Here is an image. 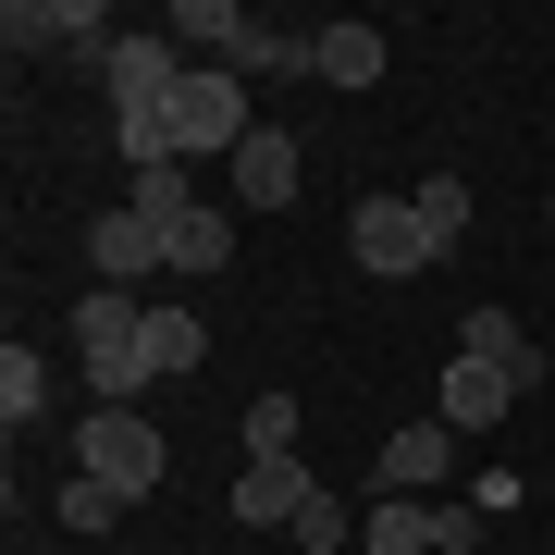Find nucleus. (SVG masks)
Instances as JSON below:
<instances>
[{
    "instance_id": "nucleus-7",
    "label": "nucleus",
    "mask_w": 555,
    "mask_h": 555,
    "mask_svg": "<svg viewBox=\"0 0 555 555\" xmlns=\"http://www.w3.org/2000/svg\"><path fill=\"white\" fill-rule=\"evenodd\" d=\"M0 38H13L25 62H75V50L112 38V13H100V0H13V13H0Z\"/></svg>"
},
{
    "instance_id": "nucleus-12",
    "label": "nucleus",
    "mask_w": 555,
    "mask_h": 555,
    "mask_svg": "<svg viewBox=\"0 0 555 555\" xmlns=\"http://www.w3.org/2000/svg\"><path fill=\"white\" fill-rule=\"evenodd\" d=\"M444 456H456V433H444V420H408V433L396 444H383V494H433V481H444Z\"/></svg>"
},
{
    "instance_id": "nucleus-1",
    "label": "nucleus",
    "mask_w": 555,
    "mask_h": 555,
    "mask_svg": "<svg viewBox=\"0 0 555 555\" xmlns=\"http://www.w3.org/2000/svg\"><path fill=\"white\" fill-rule=\"evenodd\" d=\"M75 346H87V383H100V408H137L149 396V309L124 297V284H87L75 297Z\"/></svg>"
},
{
    "instance_id": "nucleus-18",
    "label": "nucleus",
    "mask_w": 555,
    "mask_h": 555,
    "mask_svg": "<svg viewBox=\"0 0 555 555\" xmlns=\"http://www.w3.org/2000/svg\"><path fill=\"white\" fill-rule=\"evenodd\" d=\"M408 210H420V235H433V259H444L456 235H469V173H420V198H408Z\"/></svg>"
},
{
    "instance_id": "nucleus-16",
    "label": "nucleus",
    "mask_w": 555,
    "mask_h": 555,
    "mask_svg": "<svg viewBox=\"0 0 555 555\" xmlns=\"http://www.w3.org/2000/svg\"><path fill=\"white\" fill-rule=\"evenodd\" d=\"M0 420H13V433L50 420V358H38V346H0Z\"/></svg>"
},
{
    "instance_id": "nucleus-17",
    "label": "nucleus",
    "mask_w": 555,
    "mask_h": 555,
    "mask_svg": "<svg viewBox=\"0 0 555 555\" xmlns=\"http://www.w3.org/2000/svg\"><path fill=\"white\" fill-rule=\"evenodd\" d=\"M198 358H210L198 309H149V371H160V383H185V371H198Z\"/></svg>"
},
{
    "instance_id": "nucleus-21",
    "label": "nucleus",
    "mask_w": 555,
    "mask_h": 555,
    "mask_svg": "<svg viewBox=\"0 0 555 555\" xmlns=\"http://www.w3.org/2000/svg\"><path fill=\"white\" fill-rule=\"evenodd\" d=\"M112 518H124V494H112V481H62V531H112Z\"/></svg>"
},
{
    "instance_id": "nucleus-5",
    "label": "nucleus",
    "mask_w": 555,
    "mask_h": 555,
    "mask_svg": "<svg viewBox=\"0 0 555 555\" xmlns=\"http://www.w3.org/2000/svg\"><path fill=\"white\" fill-rule=\"evenodd\" d=\"M100 87H112V124H137V112H173V87H185V50H173V38H112V50H100Z\"/></svg>"
},
{
    "instance_id": "nucleus-4",
    "label": "nucleus",
    "mask_w": 555,
    "mask_h": 555,
    "mask_svg": "<svg viewBox=\"0 0 555 555\" xmlns=\"http://www.w3.org/2000/svg\"><path fill=\"white\" fill-rule=\"evenodd\" d=\"M358 543H371V555H469V543H481V506H444V494H371Z\"/></svg>"
},
{
    "instance_id": "nucleus-8",
    "label": "nucleus",
    "mask_w": 555,
    "mask_h": 555,
    "mask_svg": "<svg viewBox=\"0 0 555 555\" xmlns=\"http://www.w3.org/2000/svg\"><path fill=\"white\" fill-rule=\"evenodd\" d=\"M309 494H321L309 456H247V481L222 494V518H235V531H297V506H309Z\"/></svg>"
},
{
    "instance_id": "nucleus-6",
    "label": "nucleus",
    "mask_w": 555,
    "mask_h": 555,
    "mask_svg": "<svg viewBox=\"0 0 555 555\" xmlns=\"http://www.w3.org/2000/svg\"><path fill=\"white\" fill-rule=\"evenodd\" d=\"M346 247H358V272H383V284L433 272V235H420L408 198H358V210H346Z\"/></svg>"
},
{
    "instance_id": "nucleus-9",
    "label": "nucleus",
    "mask_w": 555,
    "mask_h": 555,
    "mask_svg": "<svg viewBox=\"0 0 555 555\" xmlns=\"http://www.w3.org/2000/svg\"><path fill=\"white\" fill-rule=\"evenodd\" d=\"M433 420H444V433H494V420H518V371H494V358H444Z\"/></svg>"
},
{
    "instance_id": "nucleus-14",
    "label": "nucleus",
    "mask_w": 555,
    "mask_h": 555,
    "mask_svg": "<svg viewBox=\"0 0 555 555\" xmlns=\"http://www.w3.org/2000/svg\"><path fill=\"white\" fill-rule=\"evenodd\" d=\"M309 75L321 87H383V25H321V38H309Z\"/></svg>"
},
{
    "instance_id": "nucleus-10",
    "label": "nucleus",
    "mask_w": 555,
    "mask_h": 555,
    "mask_svg": "<svg viewBox=\"0 0 555 555\" xmlns=\"http://www.w3.org/2000/svg\"><path fill=\"white\" fill-rule=\"evenodd\" d=\"M87 259H100V284H124V297H137L149 272H173V247H160V222H137V210H112L100 235H87Z\"/></svg>"
},
{
    "instance_id": "nucleus-20",
    "label": "nucleus",
    "mask_w": 555,
    "mask_h": 555,
    "mask_svg": "<svg viewBox=\"0 0 555 555\" xmlns=\"http://www.w3.org/2000/svg\"><path fill=\"white\" fill-rule=\"evenodd\" d=\"M284 543H309V555H334V543H358V518L334 506V481H321V494L297 506V531H284Z\"/></svg>"
},
{
    "instance_id": "nucleus-3",
    "label": "nucleus",
    "mask_w": 555,
    "mask_h": 555,
    "mask_svg": "<svg viewBox=\"0 0 555 555\" xmlns=\"http://www.w3.org/2000/svg\"><path fill=\"white\" fill-rule=\"evenodd\" d=\"M75 469H87V481H112V494L137 506V494H160V481H173V444H160L137 408H100V420L75 433Z\"/></svg>"
},
{
    "instance_id": "nucleus-11",
    "label": "nucleus",
    "mask_w": 555,
    "mask_h": 555,
    "mask_svg": "<svg viewBox=\"0 0 555 555\" xmlns=\"http://www.w3.org/2000/svg\"><path fill=\"white\" fill-rule=\"evenodd\" d=\"M222 173H235V210H284V198H297V137H272V124H259Z\"/></svg>"
},
{
    "instance_id": "nucleus-15",
    "label": "nucleus",
    "mask_w": 555,
    "mask_h": 555,
    "mask_svg": "<svg viewBox=\"0 0 555 555\" xmlns=\"http://www.w3.org/2000/svg\"><path fill=\"white\" fill-rule=\"evenodd\" d=\"M124 210L160 222V247H173V222L198 210V173H185V160H149V173H124Z\"/></svg>"
},
{
    "instance_id": "nucleus-22",
    "label": "nucleus",
    "mask_w": 555,
    "mask_h": 555,
    "mask_svg": "<svg viewBox=\"0 0 555 555\" xmlns=\"http://www.w3.org/2000/svg\"><path fill=\"white\" fill-rule=\"evenodd\" d=\"M247 456H297V396H259L247 408Z\"/></svg>"
},
{
    "instance_id": "nucleus-13",
    "label": "nucleus",
    "mask_w": 555,
    "mask_h": 555,
    "mask_svg": "<svg viewBox=\"0 0 555 555\" xmlns=\"http://www.w3.org/2000/svg\"><path fill=\"white\" fill-rule=\"evenodd\" d=\"M456 358H494V371H518V396L543 383V346L518 334V309H469V321H456Z\"/></svg>"
},
{
    "instance_id": "nucleus-19",
    "label": "nucleus",
    "mask_w": 555,
    "mask_h": 555,
    "mask_svg": "<svg viewBox=\"0 0 555 555\" xmlns=\"http://www.w3.org/2000/svg\"><path fill=\"white\" fill-rule=\"evenodd\" d=\"M222 259H235V222H222V198H198L173 222V272H222Z\"/></svg>"
},
{
    "instance_id": "nucleus-2",
    "label": "nucleus",
    "mask_w": 555,
    "mask_h": 555,
    "mask_svg": "<svg viewBox=\"0 0 555 555\" xmlns=\"http://www.w3.org/2000/svg\"><path fill=\"white\" fill-rule=\"evenodd\" d=\"M173 160H235L259 124H247V75H222V62H185V87H173Z\"/></svg>"
}]
</instances>
